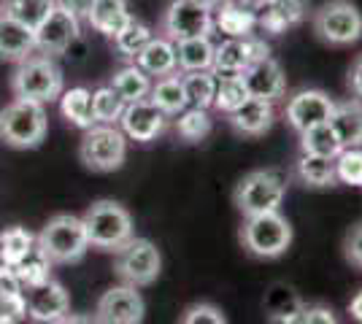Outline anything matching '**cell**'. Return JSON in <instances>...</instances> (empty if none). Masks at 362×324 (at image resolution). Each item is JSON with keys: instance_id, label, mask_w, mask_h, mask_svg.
<instances>
[{"instance_id": "obj_29", "label": "cell", "mask_w": 362, "mask_h": 324, "mask_svg": "<svg viewBox=\"0 0 362 324\" xmlns=\"http://www.w3.org/2000/svg\"><path fill=\"white\" fill-rule=\"evenodd\" d=\"M60 114L65 122L78 127V130H87L92 124H98L95 122V111H92V90H87V87L62 90Z\"/></svg>"}, {"instance_id": "obj_36", "label": "cell", "mask_w": 362, "mask_h": 324, "mask_svg": "<svg viewBox=\"0 0 362 324\" xmlns=\"http://www.w3.org/2000/svg\"><path fill=\"white\" fill-rule=\"evenodd\" d=\"M35 248V235L25 227H8L0 232V265L14 268Z\"/></svg>"}, {"instance_id": "obj_47", "label": "cell", "mask_w": 362, "mask_h": 324, "mask_svg": "<svg viewBox=\"0 0 362 324\" xmlns=\"http://www.w3.org/2000/svg\"><path fill=\"white\" fill-rule=\"evenodd\" d=\"M54 324H100L98 319H95V313H65L62 319H57Z\"/></svg>"}, {"instance_id": "obj_9", "label": "cell", "mask_w": 362, "mask_h": 324, "mask_svg": "<svg viewBox=\"0 0 362 324\" xmlns=\"http://www.w3.org/2000/svg\"><path fill=\"white\" fill-rule=\"evenodd\" d=\"M114 273L127 287H151L163 273V254L149 238H130L114 251Z\"/></svg>"}, {"instance_id": "obj_12", "label": "cell", "mask_w": 362, "mask_h": 324, "mask_svg": "<svg viewBox=\"0 0 362 324\" xmlns=\"http://www.w3.org/2000/svg\"><path fill=\"white\" fill-rule=\"evenodd\" d=\"M35 35V52L46 57H60L74 47L81 35V19L65 11L60 6L52 8V14L33 30Z\"/></svg>"}, {"instance_id": "obj_2", "label": "cell", "mask_w": 362, "mask_h": 324, "mask_svg": "<svg viewBox=\"0 0 362 324\" xmlns=\"http://www.w3.org/2000/svg\"><path fill=\"white\" fill-rule=\"evenodd\" d=\"M35 246L44 251V257L52 265L81 263L90 251V241H87V230H84L81 216H52L41 227V232L35 235Z\"/></svg>"}, {"instance_id": "obj_16", "label": "cell", "mask_w": 362, "mask_h": 324, "mask_svg": "<svg viewBox=\"0 0 362 324\" xmlns=\"http://www.w3.org/2000/svg\"><path fill=\"white\" fill-rule=\"evenodd\" d=\"M117 124H119V130L130 140L151 143V140H157L168 130V116L146 97V100L127 103Z\"/></svg>"}, {"instance_id": "obj_24", "label": "cell", "mask_w": 362, "mask_h": 324, "mask_svg": "<svg viewBox=\"0 0 362 324\" xmlns=\"http://www.w3.org/2000/svg\"><path fill=\"white\" fill-rule=\"evenodd\" d=\"M330 127L335 130L344 149L362 146V100L349 97V100L335 103L330 114Z\"/></svg>"}, {"instance_id": "obj_25", "label": "cell", "mask_w": 362, "mask_h": 324, "mask_svg": "<svg viewBox=\"0 0 362 324\" xmlns=\"http://www.w3.org/2000/svg\"><path fill=\"white\" fill-rule=\"evenodd\" d=\"M295 179L308 189H330L338 186L335 179V160L319 155H303L295 160Z\"/></svg>"}, {"instance_id": "obj_7", "label": "cell", "mask_w": 362, "mask_h": 324, "mask_svg": "<svg viewBox=\"0 0 362 324\" xmlns=\"http://www.w3.org/2000/svg\"><path fill=\"white\" fill-rule=\"evenodd\" d=\"M311 28L327 47H351L362 38V11L351 0H325L311 14Z\"/></svg>"}, {"instance_id": "obj_18", "label": "cell", "mask_w": 362, "mask_h": 324, "mask_svg": "<svg viewBox=\"0 0 362 324\" xmlns=\"http://www.w3.org/2000/svg\"><path fill=\"white\" fill-rule=\"evenodd\" d=\"M227 122H230V127H233L238 136L259 138V136H265L273 127V122H276V103L259 100V97H246L235 111L227 114Z\"/></svg>"}, {"instance_id": "obj_26", "label": "cell", "mask_w": 362, "mask_h": 324, "mask_svg": "<svg viewBox=\"0 0 362 324\" xmlns=\"http://www.w3.org/2000/svg\"><path fill=\"white\" fill-rule=\"evenodd\" d=\"M303 308H305V303L287 284H273L265 297V313H268L271 324H298Z\"/></svg>"}, {"instance_id": "obj_48", "label": "cell", "mask_w": 362, "mask_h": 324, "mask_svg": "<svg viewBox=\"0 0 362 324\" xmlns=\"http://www.w3.org/2000/svg\"><path fill=\"white\" fill-rule=\"evenodd\" d=\"M349 316L357 324H362V289L349 300Z\"/></svg>"}, {"instance_id": "obj_51", "label": "cell", "mask_w": 362, "mask_h": 324, "mask_svg": "<svg viewBox=\"0 0 362 324\" xmlns=\"http://www.w3.org/2000/svg\"><path fill=\"white\" fill-rule=\"evenodd\" d=\"M0 14H3V0H0Z\"/></svg>"}, {"instance_id": "obj_28", "label": "cell", "mask_w": 362, "mask_h": 324, "mask_svg": "<svg viewBox=\"0 0 362 324\" xmlns=\"http://www.w3.org/2000/svg\"><path fill=\"white\" fill-rule=\"evenodd\" d=\"M149 100L160 108L165 116H176L187 108V95H184V84H181V73H168L151 81Z\"/></svg>"}, {"instance_id": "obj_23", "label": "cell", "mask_w": 362, "mask_h": 324, "mask_svg": "<svg viewBox=\"0 0 362 324\" xmlns=\"http://www.w3.org/2000/svg\"><path fill=\"white\" fill-rule=\"evenodd\" d=\"M214 30L225 32V38H246L257 30V14L243 8L238 0H225L211 11Z\"/></svg>"}, {"instance_id": "obj_40", "label": "cell", "mask_w": 362, "mask_h": 324, "mask_svg": "<svg viewBox=\"0 0 362 324\" xmlns=\"http://www.w3.org/2000/svg\"><path fill=\"white\" fill-rule=\"evenodd\" d=\"M335 179L338 184L362 186V146L341 149V155L335 157Z\"/></svg>"}, {"instance_id": "obj_45", "label": "cell", "mask_w": 362, "mask_h": 324, "mask_svg": "<svg viewBox=\"0 0 362 324\" xmlns=\"http://www.w3.org/2000/svg\"><path fill=\"white\" fill-rule=\"evenodd\" d=\"M346 87L351 97L362 100V54H357L351 65H349V73H346Z\"/></svg>"}, {"instance_id": "obj_3", "label": "cell", "mask_w": 362, "mask_h": 324, "mask_svg": "<svg viewBox=\"0 0 362 324\" xmlns=\"http://www.w3.org/2000/svg\"><path fill=\"white\" fill-rule=\"evenodd\" d=\"M284 198H287V176L276 168L249 170L233 189V205L243 219L279 211Z\"/></svg>"}, {"instance_id": "obj_13", "label": "cell", "mask_w": 362, "mask_h": 324, "mask_svg": "<svg viewBox=\"0 0 362 324\" xmlns=\"http://www.w3.org/2000/svg\"><path fill=\"white\" fill-rule=\"evenodd\" d=\"M22 294H25V319L33 324H54L71 311V294L54 278L28 287Z\"/></svg>"}, {"instance_id": "obj_49", "label": "cell", "mask_w": 362, "mask_h": 324, "mask_svg": "<svg viewBox=\"0 0 362 324\" xmlns=\"http://www.w3.org/2000/svg\"><path fill=\"white\" fill-rule=\"evenodd\" d=\"M238 3H241L243 8H249V11H259V8H265V6H268V3H271V0H238Z\"/></svg>"}, {"instance_id": "obj_22", "label": "cell", "mask_w": 362, "mask_h": 324, "mask_svg": "<svg viewBox=\"0 0 362 324\" xmlns=\"http://www.w3.org/2000/svg\"><path fill=\"white\" fill-rule=\"evenodd\" d=\"M130 19H133V11H130L127 0H92L87 25L95 32H100L106 38H114Z\"/></svg>"}, {"instance_id": "obj_43", "label": "cell", "mask_w": 362, "mask_h": 324, "mask_svg": "<svg viewBox=\"0 0 362 324\" xmlns=\"http://www.w3.org/2000/svg\"><path fill=\"white\" fill-rule=\"evenodd\" d=\"M298 324H338V316H335V311L330 306H325V303H311V306H305L300 313V322Z\"/></svg>"}, {"instance_id": "obj_32", "label": "cell", "mask_w": 362, "mask_h": 324, "mask_svg": "<svg viewBox=\"0 0 362 324\" xmlns=\"http://www.w3.org/2000/svg\"><path fill=\"white\" fill-rule=\"evenodd\" d=\"M298 140H300V152L303 155H319V157H335L341 155V140L335 136V130L330 127V122L314 124L308 130L298 133Z\"/></svg>"}, {"instance_id": "obj_42", "label": "cell", "mask_w": 362, "mask_h": 324, "mask_svg": "<svg viewBox=\"0 0 362 324\" xmlns=\"http://www.w3.org/2000/svg\"><path fill=\"white\" fill-rule=\"evenodd\" d=\"M344 257L354 270H362V222L354 224L344 238Z\"/></svg>"}, {"instance_id": "obj_44", "label": "cell", "mask_w": 362, "mask_h": 324, "mask_svg": "<svg viewBox=\"0 0 362 324\" xmlns=\"http://www.w3.org/2000/svg\"><path fill=\"white\" fill-rule=\"evenodd\" d=\"M25 292L19 278L14 276V270L8 265H0V300H11V297H19Z\"/></svg>"}, {"instance_id": "obj_33", "label": "cell", "mask_w": 362, "mask_h": 324, "mask_svg": "<svg viewBox=\"0 0 362 324\" xmlns=\"http://www.w3.org/2000/svg\"><path fill=\"white\" fill-rule=\"evenodd\" d=\"M176 136L187 143H200L211 136L214 119L209 114V108H192L187 106L181 114H176V124H173Z\"/></svg>"}, {"instance_id": "obj_14", "label": "cell", "mask_w": 362, "mask_h": 324, "mask_svg": "<svg viewBox=\"0 0 362 324\" xmlns=\"http://www.w3.org/2000/svg\"><path fill=\"white\" fill-rule=\"evenodd\" d=\"M146 316V303L136 287H111L100 294L95 306V319L100 324H141Z\"/></svg>"}, {"instance_id": "obj_37", "label": "cell", "mask_w": 362, "mask_h": 324, "mask_svg": "<svg viewBox=\"0 0 362 324\" xmlns=\"http://www.w3.org/2000/svg\"><path fill=\"white\" fill-rule=\"evenodd\" d=\"M11 270H14V276L19 278L22 289L35 287V284H41V281H46V278H52V263L46 260L44 251H41L38 246L33 248L25 260H19Z\"/></svg>"}, {"instance_id": "obj_39", "label": "cell", "mask_w": 362, "mask_h": 324, "mask_svg": "<svg viewBox=\"0 0 362 324\" xmlns=\"http://www.w3.org/2000/svg\"><path fill=\"white\" fill-rule=\"evenodd\" d=\"M124 106H127V103H124L108 84L106 87H98V90L92 92V111H95V122L98 124H117Z\"/></svg>"}, {"instance_id": "obj_31", "label": "cell", "mask_w": 362, "mask_h": 324, "mask_svg": "<svg viewBox=\"0 0 362 324\" xmlns=\"http://www.w3.org/2000/svg\"><path fill=\"white\" fill-rule=\"evenodd\" d=\"M151 28L146 22H141V19H130L124 28H122L111 41H114V52H117V57H122L124 62H133L141 54V49L146 47L151 41Z\"/></svg>"}, {"instance_id": "obj_11", "label": "cell", "mask_w": 362, "mask_h": 324, "mask_svg": "<svg viewBox=\"0 0 362 324\" xmlns=\"http://www.w3.org/2000/svg\"><path fill=\"white\" fill-rule=\"evenodd\" d=\"M160 32L173 44L195 35H214V14L192 0H170L160 19Z\"/></svg>"}, {"instance_id": "obj_17", "label": "cell", "mask_w": 362, "mask_h": 324, "mask_svg": "<svg viewBox=\"0 0 362 324\" xmlns=\"http://www.w3.org/2000/svg\"><path fill=\"white\" fill-rule=\"evenodd\" d=\"M241 78L243 84H246L249 97H259V100L276 103V100H281L287 95V76H284L281 65L273 60V57L252 62L241 73Z\"/></svg>"}, {"instance_id": "obj_5", "label": "cell", "mask_w": 362, "mask_h": 324, "mask_svg": "<svg viewBox=\"0 0 362 324\" xmlns=\"http://www.w3.org/2000/svg\"><path fill=\"white\" fill-rule=\"evenodd\" d=\"M90 248L98 251H117L122 244H127L133 230V216L117 200H95L81 216Z\"/></svg>"}, {"instance_id": "obj_30", "label": "cell", "mask_w": 362, "mask_h": 324, "mask_svg": "<svg viewBox=\"0 0 362 324\" xmlns=\"http://www.w3.org/2000/svg\"><path fill=\"white\" fill-rule=\"evenodd\" d=\"M114 92L119 95L124 103H136V100H146L151 90V76H146L136 62H127L124 68H119L114 76H111V84H108Z\"/></svg>"}, {"instance_id": "obj_41", "label": "cell", "mask_w": 362, "mask_h": 324, "mask_svg": "<svg viewBox=\"0 0 362 324\" xmlns=\"http://www.w3.org/2000/svg\"><path fill=\"white\" fill-rule=\"evenodd\" d=\"M179 324H227V319L214 303H192L184 308Z\"/></svg>"}, {"instance_id": "obj_34", "label": "cell", "mask_w": 362, "mask_h": 324, "mask_svg": "<svg viewBox=\"0 0 362 324\" xmlns=\"http://www.w3.org/2000/svg\"><path fill=\"white\" fill-rule=\"evenodd\" d=\"M184 95H187V106L192 108H211L214 95H216V76L214 71H189L181 73Z\"/></svg>"}, {"instance_id": "obj_35", "label": "cell", "mask_w": 362, "mask_h": 324, "mask_svg": "<svg viewBox=\"0 0 362 324\" xmlns=\"http://www.w3.org/2000/svg\"><path fill=\"white\" fill-rule=\"evenodd\" d=\"M54 6H57V0H3V14L35 30L46 16L52 14Z\"/></svg>"}, {"instance_id": "obj_15", "label": "cell", "mask_w": 362, "mask_h": 324, "mask_svg": "<svg viewBox=\"0 0 362 324\" xmlns=\"http://www.w3.org/2000/svg\"><path fill=\"white\" fill-rule=\"evenodd\" d=\"M332 108H335V100L325 90H298L284 103V122L295 133H303L314 124L330 122Z\"/></svg>"}, {"instance_id": "obj_8", "label": "cell", "mask_w": 362, "mask_h": 324, "mask_svg": "<svg viewBox=\"0 0 362 324\" xmlns=\"http://www.w3.org/2000/svg\"><path fill=\"white\" fill-rule=\"evenodd\" d=\"M78 160L92 173H114L127 160V136L117 124H92L81 136Z\"/></svg>"}, {"instance_id": "obj_1", "label": "cell", "mask_w": 362, "mask_h": 324, "mask_svg": "<svg viewBox=\"0 0 362 324\" xmlns=\"http://www.w3.org/2000/svg\"><path fill=\"white\" fill-rule=\"evenodd\" d=\"M65 90V76L62 68L54 62V57L46 54H30L28 60L16 62V71L11 73V92L19 100H33V103H54L60 100Z\"/></svg>"}, {"instance_id": "obj_38", "label": "cell", "mask_w": 362, "mask_h": 324, "mask_svg": "<svg viewBox=\"0 0 362 324\" xmlns=\"http://www.w3.org/2000/svg\"><path fill=\"white\" fill-rule=\"evenodd\" d=\"M249 97L246 92V84H243L241 76H227V78H216V95H214V111L219 114H230L241 106L243 100Z\"/></svg>"}, {"instance_id": "obj_20", "label": "cell", "mask_w": 362, "mask_h": 324, "mask_svg": "<svg viewBox=\"0 0 362 324\" xmlns=\"http://www.w3.org/2000/svg\"><path fill=\"white\" fill-rule=\"evenodd\" d=\"M35 54V35L30 28L11 16L0 14V60L22 62Z\"/></svg>"}, {"instance_id": "obj_4", "label": "cell", "mask_w": 362, "mask_h": 324, "mask_svg": "<svg viewBox=\"0 0 362 324\" xmlns=\"http://www.w3.org/2000/svg\"><path fill=\"white\" fill-rule=\"evenodd\" d=\"M238 241L255 260H279L292 246V224L281 211L246 216L238 230Z\"/></svg>"}, {"instance_id": "obj_6", "label": "cell", "mask_w": 362, "mask_h": 324, "mask_svg": "<svg viewBox=\"0 0 362 324\" xmlns=\"http://www.w3.org/2000/svg\"><path fill=\"white\" fill-rule=\"evenodd\" d=\"M49 130L46 108L33 100L14 97L6 108H0V140L11 149H35L41 146Z\"/></svg>"}, {"instance_id": "obj_21", "label": "cell", "mask_w": 362, "mask_h": 324, "mask_svg": "<svg viewBox=\"0 0 362 324\" xmlns=\"http://www.w3.org/2000/svg\"><path fill=\"white\" fill-rule=\"evenodd\" d=\"M133 62L151 78L176 73L179 71V65H176V44L168 41L165 35H151V41L141 49V54Z\"/></svg>"}, {"instance_id": "obj_10", "label": "cell", "mask_w": 362, "mask_h": 324, "mask_svg": "<svg viewBox=\"0 0 362 324\" xmlns=\"http://www.w3.org/2000/svg\"><path fill=\"white\" fill-rule=\"evenodd\" d=\"M265 57H271V47L257 32L246 35V38H225L222 44L214 47L211 71L216 78L241 76L252 62H259Z\"/></svg>"}, {"instance_id": "obj_46", "label": "cell", "mask_w": 362, "mask_h": 324, "mask_svg": "<svg viewBox=\"0 0 362 324\" xmlns=\"http://www.w3.org/2000/svg\"><path fill=\"white\" fill-rule=\"evenodd\" d=\"M57 6L65 8V11H71V14L78 16V19H87L92 0H57Z\"/></svg>"}, {"instance_id": "obj_50", "label": "cell", "mask_w": 362, "mask_h": 324, "mask_svg": "<svg viewBox=\"0 0 362 324\" xmlns=\"http://www.w3.org/2000/svg\"><path fill=\"white\" fill-rule=\"evenodd\" d=\"M192 3H197V6H203V8H209V11H214L219 3H225V0H192Z\"/></svg>"}, {"instance_id": "obj_27", "label": "cell", "mask_w": 362, "mask_h": 324, "mask_svg": "<svg viewBox=\"0 0 362 324\" xmlns=\"http://www.w3.org/2000/svg\"><path fill=\"white\" fill-rule=\"evenodd\" d=\"M214 47L216 44L211 41V35H195V38L176 41V65H179V73L211 71Z\"/></svg>"}, {"instance_id": "obj_19", "label": "cell", "mask_w": 362, "mask_h": 324, "mask_svg": "<svg viewBox=\"0 0 362 324\" xmlns=\"http://www.w3.org/2000/svg\"><path fill=\"white\" fill-rule=\"evenodd\" d=\"M308 0H271L265 8L257 11V30L281 35V32L298 28L308 16Z\"/></svg>"}]
</instances>
